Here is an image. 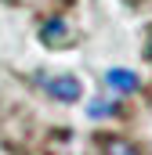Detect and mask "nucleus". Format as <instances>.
<instances>
[{"label": "nucleus", "instance_id": "1", "mask_svg": "<svg viewBox=\"0 0 152 155\" xmlns=\"http://www.w3.org/2000/svg\"><path fill=\"white\" fill-rule=\"evenodd\" d=\"M51 97H58V101H76L80 97V83H76V76H51L40 83Z\"/></svg>", "mask_w": 152, "mask_h": 155}, {"label": "nucleus", "instance_id": "2", "mask_svg": "<svg viewBox=\"0 0 152 155\" xmlns=\"http://www.w3.org/2000/svg\"><path fill=\"white\" fill-rule=\"evenodd\" d=\"M105 83H109L112 90H119V94H134V90H138V76H134L130 69H109V72H105Z\"/></svg>", "mask_w": 152, "mask_h": 155}, {"label": "nucleus", "instance_id": "3", "mask_svg": "<svg viewBox=\"0 0 152 155\" xmlns=\"http://www.w3.org/2000/svg\"><path fill=\"white\" fill-rule=\"evenodd\" d=\"M102 148H105V155H138V148L130 141H123V137H105Z\"/></svg>", "mask_w": 152, "mask_h": 155}, {"label": "nucleus", "instance_id": "4", "mask_svg": "<svg viewBox=\"0 0 152 155\" xmlns=\"http://www.w3.org/2000/svg\"><path fill=\"white\" fill-rule=\"evenodd\" d=\"M40 36H43V43H62L69 33H65V22H47V25L40 29Z\"/></svg>", "mask_w": 152, "mask_h": 155}, {"label": "nucleus", "instance_id": "5", "mask_svg": "<svg viewBox=\"0 0 152 155\" xmlns=\"http://www.w3.org/2000/svg\"><path fill=\"white\" fill-rule=\"evenodd\" d=\"M94 119H102V116H112L116 112V105H109V101H91V108H87Z\"/></svg>", "mask_w": 152, "mask_h": 155}, {"label": "nucleus", "instance_id": "6", "mask_svg": "<svg viewBox=\"0 0 152 155\" xmlns=\"http://www.w3.org/2000/svg\"><path fill=\"white\" fill-rule=\"evenodd\" d=\"M149 58H152V43H149Z\"/></svg>", "mask_w": 152, "mask_h": 155}]
</instances>
